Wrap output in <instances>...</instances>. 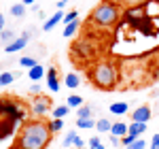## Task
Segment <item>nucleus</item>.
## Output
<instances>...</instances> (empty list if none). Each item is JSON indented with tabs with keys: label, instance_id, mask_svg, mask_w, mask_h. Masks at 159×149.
Masks as SVG:
<instances>
[{
	"label": "nucleus",
	"instance_id": "obj_1",
	"mask_svg": "<svg viewBox=\"0 0 159 149\" xmlns=\"http://www.w3.org/2000/svg\"><path fill=\"white\" fill-rule=\"evenodd\" d=\"M51 137H53V132L49 130V124H45L40 119H32L21 126L13 149H47Z\"/></svg>",
	"mask_w": 159,
	"mask_h": 149
},
{
	"label": "nucleus",
	"instance_id": "obj_2",
	"mask_svg": "<svg viewBox=\"0 0 159 149\" xmlns=\"http://www.w3.org/2000/svg\"><path fill=\"white\" fill-rule=\"evenodd\" d=\"M119 15H121V4H119V0H104V2H100L98 7L91 11L89 15V22L91 26L96 28V30H110L112 26L117 24V19H119Z\"/></svg>",
	"mask_w": 159,
	"mask_h": 149
},
{
	"label": "nucleus",
	"instance_id": "obj_3",
	"mask_svg": "<svg viewBox=\"0 0 159 149\" xmlns=\"http://www.w3.org/2000/svg\"><path fill=\"white\" fill-rule=\"evenodd\" d=\"M89 81L98 87V89L108 92V89H115L117 81H119V73H117V68L110 62L100 60L98 64L91 66V70H89Z\"/></svg>",
	"mask_w": 159,
	"mask_h": 149
},
{
	"label": "nucleus",
	"instance_id": "obj_4",
	"mask_svg": "<svg viewBox=\"0 0 159 149\" xmlns=\"http://www.w3.org/2000/svg\"><path fill=\"white\" fill-rule=\"evenodd\" d=\"M70 55H74L70 60H76V62H93L100 55V47L96 45V41H91L89 36H81L70 47Z\"/></svg>",
	"mask_w": 159,
	"mask_h": 149
},
{
	"label": "nucleus",
	"instance_id": "obj_5",
	"mask_svg": "<svg viewBox=\"0 0 159 149\" xmlns=\"http://www.w3.org/2000/svg\"><path fill=\"white\" fill-rule=\"evenodd\" d=\"M49 109H51V100L47 98V96H43V94H40V96H36V98L32 100V113L38 115V117H40V115H45Z\"/></svg>",
	"mask_w": 159,
	"mask_h": 149
},
{
	"label": "nucleus",
	"instance_id": "obj_6",
	"mask_svg": "<svg viewBox=\"0 0 159 149\" xmlns=\"http://www.w3.org/2000/svg\"><path fill=\"white\" fill-rule=\"evenodd\" d=\"M144 7H129V9H125L123 13V17H125V22L127 24H140V19L144 17Z\"/></svg>",
	"mask_w": 159,
	"mask_h": 149
},
{
	"label": "nucleus",
	"instance_id": "obj_7",
	"mask_svg": "<svg viewBox=\"0 0 159 149\" xmlns=\"http://www.w3.org/2000/svg\"><path fill=\"white\" fill-rule=\"evenodd\" d=\"M151 109H148L147 104H142V107H138V109H134V113H132V119L134 122H140V124H147L148 119H151Z\"/></svg>",
	"mask_w": 159,
	"mask_h": 149
},
{
	"label": "nucleus",
	"instance_id": "obj_8",
	"mask_svg": "<svg viewBox=\"0 0 159 149\" xmlns=\"http://www.w3.org/2000/svg\"><path fill=\"white\" fill-rule=\"evenodd\" d=\"M25 45H28V36H24V34H21L19 38H15L13 43H9V45L4 47V51H7V53H17V51L24 49Z\"/></svg>",
	"mask_w": 159,
	"mask_h": 149
},
{
	"label": "nucleus",
	"instance_id": "obj_9",
	"mask_svg": "<svg viewBox=\"0 0 159 149\" xmlns=\"http://www.w3.org/2000/svg\"><path fill=\"white\" fill-rule=\"evenodd\" d=\"M47 85H49L51 92H60V79H57L55 66H51L49 70H47Z\"/></svg>",
	"mask_w": 159,
	"mask_h": 149
},
{
	"label": "nucleus",
	"instance_id": "obj_10",
	"mask_svg": "<svg viewBox=\"0 0 159 149\" xmlns=\"http://www.w3.org/2000/svg\"><path fill=\"white\" fill-rule=\"evenodd\" d=\"M64 15H66L64 11H57L55 15H51L49 19H47V22L43 24V30H45V32H51V30H53L55 26L60 24V22H64Z\"/></svg>",
	"mask_w": 159,
	"mask_h": 149
},
{
	"label": "nucleus",
	"instance_id": "obj_11",
	"mask_svg": "<svg viewBox=\"0 0 159 149\" xmlns=\"http://www.w3.org/2000/svg\"><path fill=\"white\" fill-rule=\"evenodd\" d=\"M13 130H15V119H13V117H4V119H0V138L9 137Z\"/></svg>",
	"mask_w": 159,
	"mask_h": 149
},
{
	"label": "nucleus",
	"instance_id": "obj_12",
	"mask_svg": "<svg viewBox=\"0 0 159 149\" xmlns=\"http://www.w3.org/2000/svg\"><path fill=\"white\" fill-rule=\"evenodd\" d=\"M96 130H98L100 134H110V130H112V122L106 119V117H100L98 122H96Z\"/></svg>",
	"mask_w": 159,
	"mask_h": 149
},
{
	"label": "nucleus",
	"instance_id": "obj_13",
	"mask_svg": "<svg viewBox=\"0 0 159 149\" xmlns=\"http://www.w3.org/2000/svg\"><path fill=\"white\" fill-rule=\"evenodd\" d=\"M127 128H129V134H134V137H142V134H144V132H147V128L148 126L147 124H140V122H132V124L127 126Z\"/></svg>",
	"mask_w": 159,
	"mask_h": 149
},
{
	"label": "nucleus",
	"instance_id": "obj_14",
	"mask_svg": "<svg viewBox=\"0 0 159 149\" xmlns=\"http://www.w3.org/2000/svg\"><path fill=\"white\" fill-rule=\"evenodd\" d=\"M129 132V128H127V124H123V122H115L112 124V130H110V134H115V137H125Z\"/></svg>",
	"mask_w": 159,
	"mask_h": 149
},
{
	"label": "nucleus",
	"instance_id": "obj_15",
	"mask_svg": "<svg viewBox=\"0 0 159 149\" xmlns=\"http://www.w3.org/2000/svg\"><path fill=\"white\" fill-rule=\"evenodd\" d=\"M127 109H129V104H127V102H112V104H110V113H112V115H119V117L125 115Z\"/></svg>",
	"mask_w": 159,
	"mask_h": 149
},
{
	"label": "nucleus",
	"instance_id": "obj_16",
	"mask_svg": "<svg viewBox=\"0 0 159 149\" xmlns=\"http://www.w3.org/2000/svg\"><path fill=\"white\" fill-rule=\"evenodd\" d=\"M79 19H74V22H70V24H66V28H64V36L66 38H72L76 32H79Z\"/></svg>",
	"mask_w": 159,
	"mask_h": 149
},
{
	"label": "nucleus",
	"instance_id": "obj_17",
	"mask_svg": "<svg viewBox=\"0 0 159 149\" xmlns=\"http://www.w3.org/2000/svg\"><path fill=\"white\" fill-rule=\"evenodd\" d=\"M28 77H30L32 81H40V79L45 77V68H43L40 64H36L34 68H30V70H28Z\"/></svg>",
	"mask_w": 159,
	"mask_h": 149
},
{
	"label": "nucleus",
	"instance_id": "obj_18",
	"mask_svg": "<svg viewBox=\"0 0 159 149\" xmlns=\"http://www.w3.org/2000/svg\"><path fill=\"white\" fill-rule=\"evenodd\" d=\"M64 83H66V87H70V89H74V87H79V85H81V79H79V74L68 73L66 77H64Z\"/></svg>",
	"mask_w": 159,
	"mask_h": 149
},
{
	"label": "nucleus",
	"instance_id": "obj_19",
	"mask_svg": "<svg viewBox=\"0 0 159 149\" xmlns=\"http://www.w3.org/2000/svg\"><path fill=\"white\" fill-rule=\"evenodd\" d=\"M76 128H81V130H89V128H96V122H93V117H83V119L76 117Z\"/></svg>",
	"mask_w": 159,
	"mask_h": 149
},
{
	"label": "nucleus",
	"instance_id": "obj_20",
	"mask_svg": "<svg viewBox=\"0 0 159 149\" xmlns=\"http://www.w3.org/2000/svg\"><path fill=\"white\" fill-rule=\"evenodd\" d=\"M15 38H17V36H15V32H13V30H2V32H0V43H2L4 47H7L9 43H13Z\"/></svg>",
	"mask_w": 159,
	"mask_h": 149
},
{
	"label": "nucleus",
	"instance_id": "obj_21",
	"mask_svg": "<svg viewBox=\"0 0 159 149\" xmlns=\"http://www.w3.org/2000/svg\"><path fill=\"white\" fill-rule=\"evenodd\" d=\"M68 111H70V107H68V104H60V107H55V109H53V117H55V119H64V117L68 115Z\"/></svg>",
	"mask_w": 159,
	"mask_h": 149
},
{
	"label": "nucleus",
	"instance_id": "obj_22",
	"mask_svg": "<svg viewBox=\"0 0 159 149\" xmlns=\"http://www.w3.org/2000/svg\"><path fill=\"white\" fill-rule=\"evenodd\" d=\"M93 111H96V109H91L89 104H83V107H79L76 117H79V119H83V117H93Z\"/></svg>",
	"mask_w": 159,
	"mask_h": 149
},
{
	"label": "nucleus",
	"instance_id": "obj_23",
	"mask_svg": "<svg viewBox=\"0 0 159 149\" xmlns=\"http://www.w3.org/2000/svg\"><path fill=\"white\" fill-rule=\"evenodd\" d=\"M76 132L74 130H70V132H66V137H64V141H61V147H72L74 145V141H76Z\"/></svg>",
	"mask_w": 159,
	"mask_h": 149
},
{
	"label": "nucleus",
	"instance_id": "obj_24",
	"mask_svg": "<svg viewBox=\"0 0 159 149\" xmlns=\"http://www.w3.org/2000/svg\"><path fill=\"white\" fill-rule=\"evenodd\" d=\"M13 81H15V74H13V73H9V70L0 73V87H4V85H11Z\"/></svg>",
	"mask_w": 159,
	"mask_h": 149
},
{
	"label": "nucleus",
	"instance_id": "obj_25",
	"mask_svg": "<svg viewBox=\"0 0 159 149\" xmlns=\"http://www.w3.org/2000/svg\"><path fill=\"white\" fill-rule=\"evenodd\" d=\"M11 15H13V17H24V15H25V4H24V2L13 4V7H11Z\"/></svg>",
	"mask_w": 159,
	"mask_h": 149
},
{
	"label": "nucleus",
	"instance_id": "obj_26",
	"mask_svg": "<svg viewBox=\"0 0 159 149\" xmlns=\"http://www.w3.org/2000/svg\"><path fill=\"white\" fill-rule=\"evenodd\" d=\"M36 58H32V55H28V58H21V60H19V66H24V68H28V70H30V68H34V66H36Z\"/></svg>",
	"mask_w": 159,
	"mask_h": 149
},
{
	"label": "nucleus",
	"instance_id": "obj_27",
	"mask_svg": "<svg viewBox=\"0 0 159 149\" xmlns=\"http://www.w3.org/2000/svg\"><path fill=\"white\" fill-rule=\"evenodd\" d=\"M61 128H64V122H61V119H55V117H53V119L49 122V130L53 132V134L61 132Z\"/></svg>",
	"mask_w": 159,
	"mask_h": 149
},
{
	"label": "nucleus",
	"instance_id": "obj_28",
	"mask_svg": "<svg viewBox=\"0 0 159 149\" xmlns=\"http://www.w3.org/2000/svg\"><path fill=\"white\" fill-rule=\"evenodd\" d=\"M66 104H68V107H70V109H72V107H83V98H81V96H68V100H66Z\"/></svg>",
	"mask_w": 159,
	"mask_h": 149
},
{
	"label": "nucleus",
	"instance_id": "obj_29",
	"mask_svg": "<svg viewBox=\"0 0 159 149\" xmlns=\"http://www.w3.org/2000/svg\"><path fill=\"white\" fill-rule=\"evenodd\" d=\"M147 145H148V143H147V141H144L142 137H140V138H136L132 145H127L125 149H147Z\"/></svg>",
	"mask_w": 159,
	"mask_h": 149
},
{
	"label": "nucleus",
	"instance_id": "obj_30",
	"mask_svg": "<svg viewBox=\"0 0 159 149\" xmlns=\"http://www.w3.org/2000/svg\"><path fill=\"white\" fill-rule=\"evenodd\" d=\"M87 143H89V149H106V147H104V143H102L98 137H91Z\"/></svg>",
	"mask_w": 159,
	"mask_h": 149
},
{
	"label": "nucleus",
	"instance_id": "obj_31",
	"mask_svg": "<svg viewBox=\"0 0 159 149\" xmlns=\"http://www.w3.org/2000/svg\"><path fill=\"white\" fill-rule=\"evenodd\" d=\"M30 94H32V96H40V83H38V81H32V85H30Z\"/></svg>",
	"mask_w": 159,
	"mask_h": 149
},
{
	"label": "nucleus",
	"instance_id": "obj_32",
	"mask_svg": "<svg viewBox=\"0 0 159 149\" xmlns=\"http://www.w3.org/2000/svg\"><path fill=\"white\" fill-rule=\"evenodd\" d=\"M136 138H138V137H134V134H129V132H127L125 137H121V143L125 145V147H127V145H132V143H134Z\"/></svg>",
	"mask_w": 159,
	"mask_h": 149
},
{
	"label": "nucleus",
	"instance_id": "obj_33",
	"mask_svg": "<svg viewBox=\"0 0 159 149\" xmlns=\"http://www.w3.org/2000/svg\"><path fill=\"white\" fill-rule=\"evenodd\" d=\"M76 17H79V13H76V11L66 13V15H64V24H70V22H74V19H76Z\"/></svg>",
	"mask_w": 159,
	"mask_h": 149
},
{
	"label": "nucleus",
	"instance_id": "obj_34",
	"mask_svg": "<svg viewBox=\"0 0 159 149\" xmlns=\"http://www.w3.org/2000/svg\"><path fill=\"white\" fill-rule=\"evenodd\" d=\"M148 145H151V149H159V132H157V134H153V138H151Z\"/></svg>",
	"mask_w": 159,
	"mask_h": 149
},
{
	"label": "nucleus",
	"instance_id": "obj_35",
	"mask_svg": "<svg viewBox=\"0 0 159 149\" xmlns=\"http://www.w3.org/2000/svg\"><path fill=\"white\" fill-rule=\"evenodd\" d=\"M151 79H153V81H159V62L155 64V68L151 70Z\"/></svg>",
	"mask_w": 159,
	"mask_h": 149
},
{
	"label": "nucleus",
	"instance_id": "obj_36",
	"mask_svg": "<svg viewBox=\"0 0 159 149\" xmlns=\"http://www.w3.org/2000/svg\"><path fill=\"white\" fill-rule=\"evenodd\" d=\"M0 117H7V100H0Z\"/></svg>",
	"mask_w": 159,
	"mask_h": 149
},
{
	"label": "nucleus",
	"instance_id": "obj_37",
	"mask_svg": "<svg viewBox=\"0 0 159 149\" xmlns=\"http://www.w3.org/2000/svg\"><path fill=\"white\" fill-rule=\"evenodd\" d=\"M110 145H112V147H119V145H121V138L115 137V134H110Z\"/></svg>",
	"mask_w": 159,
	"mask_h": 149
},
{
	"label": "nucleus",
	"instance_id": "obj_38",
	"mask_svg": "<svg viewBox=\"0 0 159 149\" xmlns=\"http://www.w3.org/2000/svg\"><path fill=\"white\" fill-rule=\"evenodd\" d=\"M66 7H68V0H57V4H55V9H57V11H64Z\"/></svg>",
	"mask_w": 159,
	"mask_h": 149
},
{
	"label": "nucleus",
	"instance_id": "obj_39",
	"mask_svg": "<svg viewBox=\"0 0 159 149\" xmlns=\"http://www.w3.org/2000/svg\"><path fill=\"white\" fill-rule=\"evenodd\" d=\"M85 143H87V141H83L81 137H76V141H74V147H79V149H81V147H85Z\"/></svg>",
	"mask_w": 159,
	"mask_h": 149
},
{
	"label": "nucleus",
	"instance_id": "obj_40",
	"mask_svg": "<svg viewBox=\"0 0 159 149\" xmlns=\"http://www.w3.org/2000/svg\"><path fill=\"white\" fill-rule=\"evenodd\" d=\"M2 30H4V15L0 13V32H2Z\"/></svg>",
	"mask_w": 159,
	"mask_h": 149
},
{
	"label": "nucleus",
	"instance_id": "obj_41",
	"mask_svg": "<svg viewBox=\"0 0 159 149\" xmlns=\"http://www.w3.org/2000/svg\"><path fill=\"white\" fill-rule=\"evenodd\" d=\"M25 7H32V4H36V0H21Z\"/></svg>",
	"mask_w": 159,
	"mask_h": 149
},
{
	"label": "nucleus",
	"instance_id": "obj_42",
	"mask_svg": "<svg viewBox=\"0 0 159 149\" xmlns=\"http://www.w3.org/2000/svg\"><path fill=\"white\" fill-rule=\"evenodd\" d=\"M119 2H125V4H136V2H140V0H119Z\"/></svg>",
	"mask_w": 159,
	"mask_h": 149
},
{
	"label": "nucleus",
	"instance_id": "obj_43",
	"mask_svg": "<svg viewBox=\"0 0 159 149\" xmlns=\"http://www.w3.org/2000/svg\"><path fill=\"white\" fill-rule=\"evenodd\" d=\"M72 149H79V147H72ZM81 149H85V147H81Z\"/></svg>",
	"mask_w": 159,
	"mask_h": 149
}]
</instances>
